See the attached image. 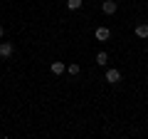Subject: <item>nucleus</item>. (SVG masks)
I'll return each instance as SVG.
<instances>
[{
  "instance_id": "6",
  "label": "nucleus",
  "mask_w": 148,
  "mask_h": 139,
  "mask_svg": "<svg viewBox=\"0 0 148 139\" xmlns=\"http://www.w3.org/2000/svg\"><path fill=\"white\" fill-rule=\"evenodd\" d=\"M106 62H109V55H106V52H96V65H101V67H104Z\"/></svg>"
},
{
  "instance_id": "10",
  "label": "nucleus",
  "mask_w": 148,
  "mask_h": 139,
  "mask_svg": "<svg viewBox=\"0 0 148 139\" xmlns=\"http://www.w3.org/2000/svg\"><path fill=\"white\" fill-rule=\"evenodd\" d=\"M3 35H5V27H3V25H0V38H3Z\"/></svg>"
},
{
  "instance_id": "5",
  "label": "nucleus",
  "mask_w": 148,
  "mask_h": 139,
  "mask_svg": "<svg viewBox=\"0 0 148 139\" xmlns=\"http://www.w3.org/2000/svg\"><path fill=\"white\" fill-rule=\"evenodd\" d=\"M136 35L141 40H146L148 38V22H141V25H136Z\"/></svg>"
},
{
  "instance_id": "1",
  "label": "nucleus",
  "mask_w": 148,
  "mask_h": 139,
  "mask_svg": "<svg viewBox=\"0 0 148 139\" xmlns=\"http://www.w3.org/2000/svg\"><path fill=\"white\" fill-rule=\"evenodd\" d=\"M12 52H15V47H12V42H0V57H3V60L12 57Z\"/></svg>"
},
{
  "instance_id": "8",
  "label": "nucleus",
  "mask_w": 148,
  "mask_h": 139,
  "mask_svg": "<svg viewBox=\"0 0 148 139\" xmlns=\"http://www.w3.org/2000/svg\"><path fill=\"white\" fill-rule=\"evenodd\" d=\"M52 72L54 75H62L64 72V62H52Z\"/></svg>"
},
{
  "instance_id": "2",
  "label": "nucleus",
  "mask_w": 148,
  "mask_h": 139,
  "mask_svg": "<svg viewBox=\"0 0 148 139\" xmlns=\"http://www.w3.org/2000/svg\"><path fill=\"white\" fill-rule=\"evenodd\" d=\"M106 82L109 85H119L121 82V72L119 70H106Z\"/></svg>"
},
{
  "instance_id": "9",
  "label": "nucleus",
  "mask_w": 148,
  "mask_h": 139,
  "mask_svg": "<svg viewBox=\"0 0 148 139\" xmlns=\"http://www.w3.org/2000/svg\"><path fill=\"white\" fill-rule=\"evenodd\" d=\"M67 72H69V75H79V65H69Z\"/></svg>"
},
{
  "instance_id": "4",
  "label": "nucleus",
  "mask_w": 148,
  "mask_h": 139,
  "mask_svg": "<svg viewBox=\"0 0 148 139\" xmlns=\"http://www.w3.org/2000/svg\"><path fill=\"white\" fill-rule=\"evenodd\" d=\"M116 3H114V0H106V3H101V10H104V15H114V13H116Z\"/></svg>"
},
{
  "instance_id": "7",
  "label": "nucleus",
  "mask_w": 148,
  "mask_h": 139,
  "mask_svg": "<svg viewBox=\"0 0 148 139\" xmlns=\"http://www.w3.org/2000/svg\"><path fill=\"white\" fill-rule=\"evenodd\" d=\"M82 3H84V0H67V8H69V10H79Z\"/></svg>"
},
{
  "instance_id": "3",
  "label": "nucleus",
  "mask_w": 148,
  "mask_h": 139,
  "mask_svg": "<svg viewBox=\"0 0 148 139\" xmlns=\"http://www.w3.org/2000/svg\"><path fill=\"white\" fill-rule=\"evenodd\" d=\"M94 38L99 40V42H106V40L111 38V30H109V27H96V32H94Z\"/></svg>"
}]
</instances>
